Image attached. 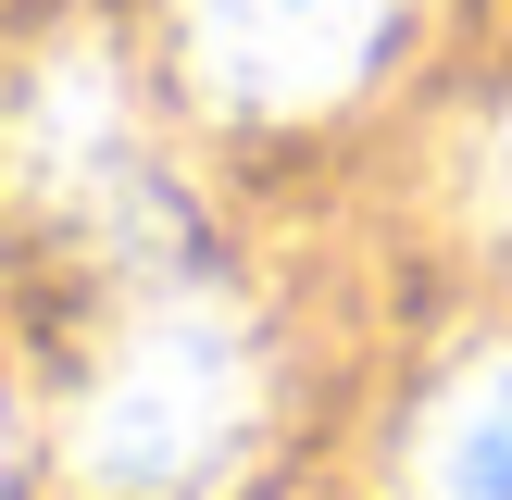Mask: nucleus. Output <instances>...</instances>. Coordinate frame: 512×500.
I'll list each match as a JSON object with an SVG mask.
<instances>
[{
	"label": "nucleus",
	"mask_w": 512,
	"mask_h": 500,
	"mask_svg": "<svg viewBox=\"0 0 512 500\" xmlns=\"http://www.w3.org/2000/svg\"><path fill=\"white\" fill-rule=\"evenodd\" d=\"M0 163H13L25 200L50 213H138L150 163H138V113H125V75L100 38H63L13 75L0 100Z\"/></svg>",
	"instance_id": "2"
},
{
	"label": "nucleus",
	"mask_w": 512,
	"mask_h": 500,
	"mask_svg": "<svg viewBox=\"0 0 512 500\" xmlns=\"http://www.w3.org/2000/svg\"><path fill=\"white\" fill-rule=\"evenodd\" d=\"M413 500H512V350L463 363L413 438Z\"/></svg>",
	"instance_id": "4"
},
{
	"label": "nucleus",
	"mask_w": 512,
	"mask_h": 500,
	"mask_svg": "<svg viewBox=\"0 0 512 500\" xmlns=\"http://www.w3.org/2000/svg\"><path fill=\"white\" fill-rule=\"evenodd\" d=\"M475 213H488L500 238H512V113L488 125V138H475Z\"/></svg>",
	"instance_id": "5"
},
{
	"label": "nucleus",
	"mask_w": 512,
	"mask_h": 500,
	"mask_svg": "<svg viewBox=\"0 0 512 500\" xmlns=\"http://www.w3.org/2000/svg\"><path fill=\"white\" fill-rule=\"evenodd\" d=\"M263 413V363H250V325L225 300L175 288L150 300L138 325L113 338V363L88 375L75 400V475L100 500H175L225 463Z\"/></svg>",
	"instance_id": "1"
},
{
	"label": "nucleus",
	"mask_w": 512,
	"mask_h": 500,
	"mask_svg": "<svg viewBox=\"0 0 512 500\" xmlns=\"http://www.w3.org/2000/svg\"><path fill=\"white\" fill-rule=\"evenodd\" d=\"M400 0H188V50L250 113H313L375 63Z\"/></svg>",
	"instance_id": "3"
}]
</instances>
